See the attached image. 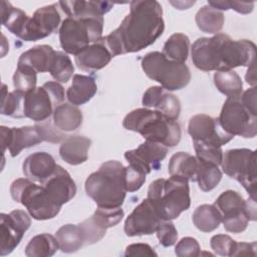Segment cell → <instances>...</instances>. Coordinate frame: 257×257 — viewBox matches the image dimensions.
Returning <instances> with one entry per match:
<instances>
[{"label": "cell", "mask_w": 257, "mask_h": 257, "mask_svg": "<svg viewBox=\"0 0 257 257\" xmlns=\"http://www.w3.org/2000/svg\"><path fill=\"white\" fill-rule=\"evenodd\" d=\"M131 11L120 25L104 36L112 56L138 52L152 45L164 32L163 9L156 0L132 1Z\"/></svg>", "instance_id": "6da1fadb"}, {"label": "cell", "mask_w": 257, "mask_h": 257, "mask_svg": "<svg viewBox=\"0 0 257 257\" xmlns=\"http://www.w3.org/2000/svg\"><path fill=\"white\" fill-rule=\"evenodd\" d=\"M123 171L121 163L107 161L87 177L84 184L85 192L97 207H121L126 195Z\"/></svg>", "instance_id": "7a4b0ae2"}, {"label": "cell", "mask_w": 257, "mask_h": 257, "mask_svg": "<svg viewBox=\"0 0 257 257\" xmlns=\"http://www.w3.org/2000/svg\"><path fill=\"white\" fill-rule=\"evenodd\" d=\"M125 130L139 133L146 141L175 147L181 141V126L162 112L149 108H137L128 112L122 120Z\"/></svg>", "instance_id": "3957f363"}, {"label": "cell", "mask_w": 257, "mask_h": 257, "mask_svg": "<svg viewBox=\"0 0 257 257\" xmlns=\"http://www.w3.org/2000/svg\"><path fill=\"white\" fill-rule=\"evenodd\" d=\"M148 199L156 208L161 220H174L190 208L188 180L180 177L158 179L151 183Z\"/></svg>", "instance_id": "277c9868"}, {"label": "cell", "mask_w": 257, "mask_h": 257, "mask_svg": "<svg viewBox=\"0 0 257 257\" xmlns=\"http://www.w3.org/2000/svg\"><path fill=\"white\" fill-rule=\"evenodd\" d=\"M102 29L103 17H66L59 28L60 45L66 53L77 55L102 38Z\"/></svg>", "instance_id": "5b68a950"}, {"label": "cell", "mask_w": 257, "mask_h": 257, "mask_svg": "<svg viewBox=\"0 0 257 257\" xmlns=\"http://www.w3.org/2000/svg\"><path fill=\"white\" fill-rule=\"evenodd\" d=\"M142 68L151 79L161 83L166 90H179L191 80L189 67L183 63L167 58L163 52L153 51L142 59Z\"/></svg>", "instance_id": "8992f818"}, {"label": "cell", "mask_w": 257, "mask_h": 257, "mask_svg": "<svg viewBox=\"0 0 257 257\" xmlns=\"http://www.w3.org/2000/svg\"><path fill=\"white\" fill-rule=\"evenodd\" d=\"M10 194L12 199L22 204L35 220L52 219L61 209L50 200L43 186H37L29 179L13 181L10 186Z\"/></svg>", "instance_id": "52a82bcc"}, {"label": "cell", "mask_w": 257, "mask_h": 257, "mask_svg": "<svg viewBox=\"0 0 257 257\" xmlns=\"http://www.w3.org/2000/svg\"><path fill=\"white\" fill-rule=\"evenodd\" d=\"M256 46L246 39L232 40L227 34L215 35L216 71L231 70L239 66H251L255 63Z\"/></svg>", "instance_id": "ba28073f"}, {"label": "cell", "mask_w": 257, "mask_h": 257, "mask_svg": "<svg viewBox=\"0 0 257 257\" xmlns=\"http://www.w3.org/2000/svg\"><path fill=\"white\" fill-rule=\"evenodd\" d=\"M223 172L237 180L247 191L250 198L256 200V154L249 149H233L225 152L221 162Z\"/></svg>", "instance_id": "9c48e42d"}, {"label": "cell", "mask_w": 257, "mask_h": 257, "mask_svg": "<svg viewBox=\"0 0 257 257\" xmlns=\"http://www.w3.org/2000/svg\"><path fill=\"white\" fill-rule=\"evenodd\" d=\"M64 100V89L57 81L45 82L42 86L25 93V117L36 122L45 121L56 106Z\"/></svg>", "instance_id": "30bf717a"}, {"label": "cell", "mask_w": 257, "mask_h": 257, "mask_svg": "<svg viewBox=\"0 0 257 257\" xmlns=\"http://www.w3.org/2000/svg\"><path fill=\"white\" fill-rule=\"evenodd\" d=\"M218 119L223 130L232 136L252 139L257 134V115L241 103L240 97H227Z\"/></svg>", "instance_id": "8fae6325"}, {"label": "cell", "mask_w": 257, "mask_h": 257, "mask_svg": "<svg viewBox=\"0 0 257 257\" xmlns=\"http://www.w3.org/2000/svg\"><path fill=\"white\" fill-rule=\"evenodd\" d=\"M214 205L222 215V223L226 231L241 233L246 230L249 222L247 214V201L236 191L223 192Z\"/></svg>", "instance_id": "7c38bea8"}, {"label": "cell", "mask_w": 257, "mask_h": 257, "mask_svg": "<svg viewBox=\"0 0 257 257\" xmlns=\"http://www.w3.org/2000/svg\"><path fill=\"white\" fill-rule=\"evenodd\" d=\"M0 255L10 254L20 243L24 233L31 225L29 215L23 210H14L9 214H0Z\"/></svg>", "instance_id": "4fadbf2b"}, {"label": "cell", "mask_w": 257, "mask_h": 257, "mask_svg": "<svg viewBox=\"0 0 257 257\" xmlns=\"http://www.w3.org/2000/svg\"><path fill=\"white\" fill-rule=\"evenodd\" d=\"M188 133L193 141L204 142L220 148L234 138L223 130L217 117L204 113L196 114L190 118Z\"/></svg>", "instance_id": "5bb4252c"}, {"label": "cell", "mask_w": 257, "mask_h": 257, "mask_svg": "<svg viewBox=\"0 0 257 257\" xmlns=\"http://www.w3.org/2000/svg\"><path fill=\"white\" fill-rule=\"evenodd\" d=\"M168 148L162 144L146 141L137 149L126 151L124 158L132 168L148 175L152 170L158 171L161 162L166 158Z\"/></svg>", "instance_id": "9a60e30c"}, {"label": "cell", "mask_w": 257, "mask_h": 257, "mask_svg": "<svg viewBox=\"0 0 257 257\" xmlns=\"http://www.w3.org/2000/svg\"><path fill=\"white\" fill-rule=\"evenodd\" d=\"M161 222L159 214L147 198L140 203L124 221V233L128 237L151 235L155 233Z\"/></svg>", "instance_id": "2e32d148"}, {"label": "cell", "mask_w": 257, "mask_h": 257, "mask_svg": "<svg viewBox=\"0 0 257 257\" xmlns=\"http://www.w3.org/2000/svg\"><path fill=\"white\" fill-rule=\"evenodd\" d=\"M57 3L38 8L26 25L22 40L37 41L54 33L60 24Z\"/></svg>", "instance_id": "e0dca14e"}, {"label": "cell", "mask_w": 257, "mask_h": 257, "mask_svg": "<svg viewBox=\"0 0 257 257\" xmlns=\"http://www.w3.org/2000/svg\"><path fill=\"white\" fill-rule=\"evenodd\" d=\"M1 142L2 153L6 149L9 150L12 157L18 156L23 149L31 148L43 142L36 126H21V127H7L1 126Z\"/></svg>", "instance_id": "ac0fdd59"}, {"label": "cell", "mask_w": 257, "mask_h": 257, "mask_svg": "<svg viewBox=\"0 0 257 257\" xmlns=\"http://www.w3.org/2000/svg\"><path fill=\"white\" fill-rule=\"evenodd\" d=\"M50 200L61 207L69 202L76 194V185L69 173L57 165L53 174L41 183Z\"/></svg>", "instance_id": "d6986e66"}, {"label": "cell", "mask_w": 257, "mask_h": 257, "mask_svg": "<svg viewBox=\"0 0 257 257\" xmlns=\"http://www.w3.org/2000/svg\"><path fill=\"white\" fill-rule=\"evenodd\" d=\"M143 105L147 107H155L156 110L162 112L170 119L177 120L181 112L180 99L167 92L162 86H151L143 95Z\"/></svg>", "instance_id": "ffe728a7"}, {"label": "cell", "mask_w": 257, "mask_h": 257, "mask_svg": "<svg viewBox=\"0 0 257 257\" xmlns=\"http://www.w3.org/2000/svg\"><path fill=\"white\" fill-rule=\"evenodd\" d=\"M103 37L75 55V64L84 71H96L106 66L112 58Z\"/></svg>", "instance_id": "44dd1931"}, {"label": "cell", "mask_w": 257, "mask_h": 257, "mask_svg": "<svg viewBox=\"0 0 257 257\" xmlns=\"http://www.w3.org/2000/svg\"><path fill=\"white\" fill-rule=\"evenodd\" d=\"M53 157L45 152H36L29 155L22 166L23 174L33 182L43 183L56 169Z\"/></svg>", "instance_id": "7402d4cb"}, {"label": "cell", "mask_w": 257, "mask_h": 257, "mask_svg": "<svg viewBox=\"0 0 257 257\" xmlns=\"http://www.w3.org/2000/svg\"><path fill=\"white\" fill-rule=\"evenodd\" d=\"M58 6L67 17H103L113 6L107 1H59Z\"/></svg>", "instance_id": "603a6c76"}, {"label": "cell", "mask_w": 257, "mask_h": 257, "mask_svg": "<svg viewBox=\"0 0 257 257\" xmlns=\"http://www.w3.org/2000/svg\"><path fill=\"white\" fill-rule=\"evenodd\" d=\"M91 141L83 136H70L61 143L59 156L67 164L76 166L86 162Z\"/></svg>", "instance_id": "cb8c5ba5"}, {"label": "cell", "mask_w": 257, "mask_h": 257, "mask_svg": "<svg viewBox=\"0 0 257 257\" xmlns=\"http://www.w3.org/2000/svg\"><path fill=\"white\" fill-rule=\"evenodd\" d=\"M97 91V85L91 76L74 74L72 83L66 91V97L71 104L81 105L89 101Z\"/></svg>", "instance_id": "d4e9b609"}, {"label": "cell", "mask_w": 257, "mask_h": 257, "mask_svg": "<svg viewBox=\"0 0 257 257\" xmlns=\"http://www.w3.org/2000/svg\"><path fill=\"white\" fill-rule=\"evenodd\" d=\"M53 52V48L46 44L34 46L20 55L17 65L28 66L36 72H46L49 70Z\"/></svg>", "instance_id": "484cf974"}, {"label": "cell", "mask_w": 257, "mask_h": 257, "mask_svg": "<svg viewBox=\"0 0 257 257\" xmlns=\"http://www.w3.org/2000/svg\"><path fill=\"white\" fill-rule=\"evenodd\" d=\"M1 18L2 24L12 34L16 35L20 39L23 38L26 25L29 21V16L21 9L14 7L10 2H1Z\"/></svg>", "instance_id": "4316f807"}, {"label": "cell", "mask_w": 257, "mask_h": 257, "mask_svg": "<svg viewBox=\"0 0 257 257\" xmlns=\"http://www.w3.org/2000/svg\"><path fill=\"white\" fill-rule=\"evenodd\" d=\"M82 123V112L74 104L61 103L53 111V124L61 132L76 131Z\"/></svg>", "instance_id": "83f0119b"}, {"label": "cell", "mask_w": 257, "mask_h": 257, "mask_svg": "<svg viewBox=\"0 0 257 257\" xmlns=\"http://www.w3.org/2000/svg\"><path fill=\"white\" fill-rule=\"evenodd\" d=\"M59 249L64 253H73L85 245V239L80 225L66 224L60 227L56 233Z\"/></svg>", "instance_id": "f1b7e54d"}, {"label": "cell", "mask_w": 257, "mask_h": 257, "mask_svg": "<svg viewBox=\"0 0 257 257\" xmlns=\"http://www.w3.org/2000/svg\"><path fill=\"white\" fill-rule=\"evenodd\" d=\"M198 160L196 157L185 152H179L172 156L168 171L172 177H180L188 181H195Z\"/></svg>", "instance_id": "f546056e"}, {"label": "cell", "mask_w": 257, "mask_h": 257, "mask_svg": "<svg viewBox=\"0 0 257 257\" xmlns=\"http://www.w3.org/2000/svg\"><path fill=\"white\" fill-rule=\"evenodd\" d=\"M192 219L197 229L208 233L219 227L222 222V215L214 204H203L195 209Z\"/></svg>", "instance_id": "4dcf8cb0"}, {"label": "cell", "mask_w": 257, "mask_h": 257, "mask_svg": "<svg viewBox=\"0 0 257 257\" xmlns=\"http://www.w3.org/2000/svg\"><path fill=\"white\" fill-rule=\"evenodd\" d=\"M59 249L56 237L43 233L34 236L25 247V255L28 257H50Z\"/></svg>", "instance_id": "1f68e13d"}, {"label": "cell", "mask_w": 257, "mask_h": 257, "mask_svg": "<svg viewBox=\"0 0 257 257\" xmlns=\"http://www.w3.org/2000/svg\"><path fill=\"white\" fill-rule=\"evenodd\" d=\"M214 83L227 97H240L243 91L241 77L234 70H221L214 73Z\"/></svg>", "instance_id": "d6a6232c"}, {"label": "cell", "mask_w": 257, "mask_h": 257, "mask_svg": "<svg viewBox=\"0 0 257 257\" xmlns=\"http://www.w3.org/2000/svg\"><path fill=\"white\" fill-rule=\"evenodd\" d=\"M224 14L210 5H205L196 14V23L199 29L205 33H217L223 28Z\"/></svg>", "instance_id": "836d02e7"}, {"label": "cell", "mask_w": 257, "mask_h": 257, "mask_svg": "<svg viewBox=\"0 0 257 257\" xmlns=\"http://www.w3.org/2000/svg\"><path fill=\"white\" fill-rule=\"evenodd\" d=\"M25 93L13 90L8 91L6 84H2V97H1V113L12 117H25L24 112Z\"/></svg>", "instance_id": "e575fe53"}, {"label": "cell", "mask_w": 257, "mask_h": 257, "mask_svg": "<svg viewBox=\"0 0 257 257\" xmlns=\"http://www.w3.org/2000/svg\"><path fill=\"white\" fill-rule=\"evenodd\" d=\"M189 48V37L183 33H174L165 42L163 54L171 60L185 63L188 58Z\"/></svg>", "instance_id": "d590c367"}, {"label": "cell", "mask_w": 257, "mask_h": 257, "mask_svg": "<svg viewBox=\"0 0 257 257\" xmlns=\"http://www.w3.org/2000/svg\"><path fill=\"white\" fill-rule=\"evenodd\" d=\"M221 179L222 172L217 165L198 161L195 181H197L198 186L202 191L209 192L213 190L219 184Z\"/></svg>", "instance_id": "8d00e7d4"}, {"label": "cell", "mask_w": 257, "mask_h": 257, "mask_svg": "<svg viewBox=\"0 0 257 257\" xmlns=\"http://www.w3.org/2000/svg\"><path fill=\"white\" fill-rule=\"evenodd\" d=\"M74 71L73 64L67 54L62 51L53 52L49 70L50 75L59 82H67Z\"/></svg>", "instance_id": "74e56055"}, {"label": "cell", "mask_w": 257, "mask_h": 257, "mask_svg": "<svg viewBox=\"0 0 257 257\" xmlns=\"http://www.w3.org/2000/svg\"><path fill=\"white\" fill-rule=\"evenodd\" d=\"M36 71L24 65H17L13 75V84L16 90L27 93L36 88Z\"/></svg>", "instance_id": "f35d334b"}, {"label": "cell", "mask_w": 257, "mask_h": 257, "mask_svg": "<svg viewBox=\"0 0 257 257\" xmlns=\"http://www.w3.org/2000/svg\"><path fill=\"white\" fill-rule=\"evenodd\" d=\"M194 149L196 152V158L198 161L213 163L217 166L221 165L223 159V152L220 147H216L204 142L193 141Z\"/></svg>", "instance_id": "ab89813d"}, {"label": "cell", "mask_w": 257, "mask_h": 257, "mask_svg": "<svg viewBox=\"0 0 257 257\" xmlns=\"http://www.w3.org/2000/svg\"><path fill=\"white\" fill-rule=\"evenodd\" d=\"M123 217V211L120 207L118 208H102L97 207L92 215L95 222L103 229L107 230L110 227L117 225Z\"/></svg>", "instance_id": "60d3db41"}, {"label": "cell", "mask_w": 257, "mask_h": 257, "mask_svg": "<svg viewBox=\"0 0 257 257\" xmlns=\"http://www.w3.org/2000/svg\"><path fill=\"white\" fill-rule=\"evenodd\" d=\"M79 225L84 235L85 245H91L98 242L100 239L104 237L106 233V230L101 228L92 218V216L79 223Z\"/></svg>", "instance_id": "b9f144b4"}, {"label": "cell", "mask_w": 257, "mask_h": 257, "mask_svg": "<svg viewBox=\"0 0 257 257\" xmlns=\"http://www.w3.org/2000/svg\"><path fill=\"white\" fill-rule=\"evenodd\" d=\"M156 232L160 244L164 247L173 246L177 242L178 231L171 220H161Z\"/></svg>", "instance_id": "7bdbcfd3"}, {"label": "cell", "mask_w": 257, "mask_h": 257, "mask_svg": "<svg viewBox=\"0 0 257 257\" xmlns=\"http://www.w3.org/2000/svg\"><path fill=\"white\" fill-rule=\"evenodd\" d=\"M235 244H236V241L233 240L229 235H225V234L214 235L210 240V245L213 251L221 256L231 257Z\"/></svg>", "instance_id": "ee69618b"}, {"label": "cell", "mask_w": 257, "mask_h": 257, "mask_svg": "<svg viewBox=\"0 0 257 257\" xmlns=\"http://www.w3.org/2000/svg\"><path fill=\"white\" fill-rule=\"evenodd\" d=\"M200 245L193 237H184L176 245L175 254L179 257H197L201 254Z\"/></svg>", "instance_id": "f6af8a7d"}, {"label": "cell", "mask_w": 257, "mask_h": 257, "mask_svg": "<svg viewBox=\"0 0 257 257\" xmlns=\"http://www.w3.org/2000/svg\"><path fill=\"white\" fill-rule=\"evenodd\" d=\"M123 177L126 192L138 191L146 182V175L131 166L124 167Z\"/></svg>", "instance_id": "bcb514c9"}, {"label": "cell", "mask_w": 257, "mask_h": 257, "mask_svg": "<svg viewBox=\"0 0 257 257\" xmlns=\"http://www.w3.org/2000/svg\"><path fill=\"white\" fill-rule=\"evenodd\" d=\"M208 5L217 10L234 9L238 13L248 14L253 10L254 2H238V1H208Z\"/></svg>", "instance_id": "7dc6e473"}, {"label": "cell", "mask_w": 257, "mask_h": 257, "mask_svg": "<svg viewBox=\"0 0 257 257\" xmlns=\"http://www.w3.org/2000/svg\"><path fill=\"white\" fill-rule=\"evenodd\" d=\"M35 126H36L37 131L39 132L42 140L45 142L59 143L65 137L61 131H59L54 124H52L49 121L48 122L42 121L40 123L35 124Z\"/></svg>", "instance_id": "c3c4849f"}, {"label": "cell", "mask_w": 257, "mask_h": 257, "mask_svg": "<svg viewBox=\"0 0 257 257\" xmlns=\"http://www.w3.org/2000/svg\"><path fill=\"white\" fill-rule=\"evenodd\" d=\"M158 254L155 252V250L146 243H136L131 244L125 248L124 256L130 257H136V256H157Z\"/></svg>", "instance_id": "681fc988"}, {"label": "cell", "mask_w": 257, "mask_h": 257, "mask_svg": "<svg viewBox=\"0 0 257 257\" xmlns=\"http://www.w3.org/2000/svg\"><path fill=\"white\" fill-rule=\"evenodd\" d=\"M241 103L253 114L257 115V104H256V86H252L243 92L240 96Z\"/></svg>", "instance_id": "f907efd6"}, {"label": "cell", "mask_w": 257, "mask_h": 257, "mask_svg": "<svg viewBox=\"0 0 257 257\" xmlns=\"http://www.w3.org/2000/svg\"><path fill=\"white\" fill-rule=\"evenodd\" d=\"M243 255L255 256L256 255V242H252V243H246V242L237 243L236 242L231 257L243 256Z\"/></svg>", "instance_id": "816d5d0a"}, {"label": "cell", "mask_w": 257, "mask_h": 257, "mask_svg": "<svg viewBox=\"0 0 257 257\" xmlns=\"http://www.w3.org/2000/svg\"><path fill=\"white\" fill-rule=\"evenodd\" d=\"M245 79L252 86L256 85V68H255V63L248 67L247 73L245 75Z\"/></svg>", "instance_id": "f5cc1de1"}, {"label": "cell", "mask_w": 257, "mask_h": 257, "mask_svg": "<svg viewBox=\"0 0 257 257\" xmlns=\"http://www.w3.org/2000/svg\"><path fill=\"white\" fill-rule=\"evenodd\" d=\"M171 4H173L178 9H188L191 5L195 4V1H193V2L192 1H190V2H183V1L174 2V1H171Z\"/></svg>", "instance_id": "db71d44e"}]
</instances>
